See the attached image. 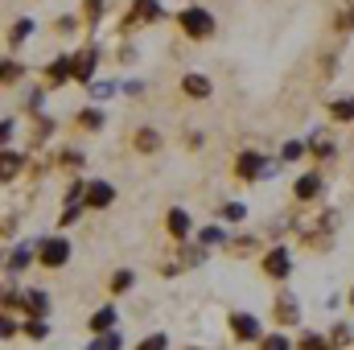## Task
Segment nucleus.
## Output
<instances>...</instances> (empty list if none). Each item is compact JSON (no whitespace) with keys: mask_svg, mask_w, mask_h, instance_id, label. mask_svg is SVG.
Masks as SVG:
<instances>
[{"mask_svg":"<svg viewBox=\"0 0 354 350\" xmlns=\"http://www.w3.org/2000/svg\"><path fill=\"white\" fill-rule=\"evenodd\" d=\"M177 25H181V33H185V37H194V42L214 37V17H210L206 8H198V4L181 8V12H177Z\"/></svg>","mask_w":354,"mask_h":350,"instance_id":"f257e3e1","label":"nucleus"},{"mask_svg":"<svg viewBox=\"0 0 354 350\" xmlns=\"http://www.w3.org/2000/svg\"><path fill=\"white\" fill-rule=\"evenodd\" d=\"M66 260H71V243H66L62 235H46V239L37 243V264H41V268H62Z\"/></svg>","mask_w":354,"mask_h":350,"instance_id":"f03ea898","label":"nucleus"},{"mask_svg":"<svg viewBox=\"0 0 354 350\" xmlns=\"http://www.w3.org/2000/svg\"><path fill=\"white\" fill-rule=\"evenodd\" d=\"M231 334H235L239 342H260V338H264V330H260V322H256L252 313H231Z\"/></svg>","mask_w":354,"mask_h":350,"instance_id":"7ed1b4c3","label":"nucleus"},{"mask_svg":"<svg viewBox=\"0 0 354 350\" xmlns=\"http://www.w3.org/2000/svg\"><path fill=\"white\" fill-rule=\"evenodd\" d=\"M111 202H115V185H111V181H87V198H83V206L103 210V206H111Z\"/></svg>","mask_w":354,"mask_h":350,"instance_id":"20e7f679","label":"nucleus"},{"mask_svg":"<svg viewBox=\"0 0 354 350\" xmlns=\"http://www.w3.org/2000/svg\"><path fill=\"white\" fill-rule=\"evenodd\" d=\"M71 79H75V54H58V62L46 66V83H50V87H62V83H71Z\"/></svg>","mask_w":354,"mask_h":350,"instance_id":"39448f33","label":"nucleus"},{"mask_svg":"<svg viewBox=\"0 0 354 350\" xmlns=\"http://www.w3.org/2000/svg\"><path fill=\"white\" fill-rule=\"evenodd\" d=\"M264 272L272 276V280H284V276L292 272V256H288L284 248H272V252L264 256Z\"/></svg>","mask_w":354,"mask_h":350,"instance_id":"423d86ee","label":"nucleus"},{"mask_svg":"<svg viewBox=\"0 0 354 350\" xmlns=\"http://www.w3.org/2000/svg\"><path fill=\"white\" fill-rule=\"evenodd\" d=\"M276 322H280V326H297V322H301V309H297L292 293H280V297H276Z\"/></svg>","mask_w":354,"mask_h":350,"instance_id":"0eeeda50","label":"nucleus"},{"mask_svg":"<svg viewBox=\"0 0 354 350\" xmlns=\"http://www.w3.org/2000/svg\"><path fill=\"white\" fill-rule=\"evenodd\" d=\"M181 91H185L189 99H210L214 83H210L206 75H181Z\"/></svg>","mask_w":354,"mask_h":350,"instance_id":"6e6552de","label":"nucleus"},{"mask_svg":"<svg viewBox=\"0 0 354 350\" xmlns=\"http://www.w3.org/2000/svg\"><path fill=\"white\" fill-rule=\"evenodd\" d=\"M292 194H297V202H313V198L322 194V177L317 174H301L297 177V185H292Z\"/></svg>","mask_w":354,"mask_h":350,"instance_id":"1a4fd4ad","label":"nucleus"},{"mask_svg":"<svg viewBox=\"0 0 354 350\" xmlns=\"http://www.w3.org/2000/svg\"><path fill=\"white\" fill-rule=\"evenodd\" d=\"M21 309H25L29 317H50V297L33 288V293H25V297H21Z\"/></svg>","mask_w":354,"mask_h":350,"instance_id":"9d476101","label":"nucleus"},{"mask_svg":"<svg viewBox=\"0 0 354 350\" xmlns=\"http://www.w3.org/2000/svg\"><path fill=\"white\" fill-rule=\"evenodd\" d=\"M235 174L248 177V181H252V177H260V174H268L264 157H260V153H243V157H239V165H235Z\"/></svg>","mask_w":354,"mask_h":350,"instance_id":"9b49d317","label":"nucleus"},{"mask_svg":"<svg viewBox=\"0 0 354 350\" xmlns=\"http://www.w3.org/2000/svg\"><path fill=\"white\" fill-rule=\"evenodd\" d=\"M128 21H132V25H136V21H149V25H153V21H161V4H157V0H136V8L128 12Z\"/></svg>","mask_w":354,"mask_h":350,"instance_id":"f8f14e48","label":"nucleus"},{"mask_svg":"<svg viewBox=\"0 0 354 350\" xmlns=\"http://www.w3.org/2000/svg\"><path fill=\"white\" fill-rule=\"evenodd\" d=\"M95 75V50H79L75 54V83H91Z\"/></svg>","mask_w":354,"mask_h":350,"instance_id":"ddd939ff","label":"nucleus"},{"mask_svg":"<svg viewBox=\"0 0 354 350\" xmlns=\"http://www.w3.org/2000/svg\"><path fill=\"white\" fill-rule=\"evenodd\" d=\"M165 227H169V235H174V239H185L194 223H189V214H185V210H169V223H165Z\"/></svg>","mask_w":354,"mask_h":350,"instance_id":"4468645a","label":"nucleus"},{"mask_svg":"<svg viewBox=\"0 0 354 350\" xmlns=\"http://www.w3.org/2000/svg\"><path fill=\"white\" fill-rule=\"evenodd\" d=\"M115 317H120V313H115L111 305H103V309H99V313L91 317V330H95V334H107V330L115 326Z\"/></svg>","mask_w":354,"mask_h":350,"instance_id":"2eb2a0df","label":"nucleus"},{"mask_svg":"<svg viewBox=\"0 0 354 350\" xmlns=\"http://www.w3.org/2000/svg\"><path fill=\"white\" fill-rule=\"evenodd\" d=\"M330 116H334L338 124H351V120H354V95H346V99H334V103H330Z\"/></svg>","mask_w":354,"mask_h":350,"instance_id":"dca6fc26","label":"nucleus"},{"mask_svg":"<svg viewBox=\"0 0 354 350\" xmlns=\"http://www.w3.org/2000/svg\"><path fill=\"white\" fill-rule=\"evenodd\" d=\"M297 350H334V342H330V338H322V334H313V330H305V334H301V342H297Z\"/></svg>","mask_w":354,"mask_h":350,"instance_id":"f3484780","label":"nucleus"},{"mask_svg":"<svg viewBox=\"0 0 354 350\" xmlns=\"http://www.w3.org/2000/svg\"><path fill=\"white\" fill-rule=\"evenodd\" d=\"M136 149H140V153H157V149H161V136H157L153 128H140V132H136Z\"/></svg>","mask_w":354,"mask_h":350,"instance_id":"a211bd4d","label":"nucleus"},{"mask_svg":"<svg viewBox=\"0 0 354 350\" xmlns=\"http://www.w3.org/2000/svg\"><path fill=\"white\" fill-rule=\"evenodd\" d=\"M79 124H83V128H91V132H99V128H103V111H99V107L79 111Z\"/></svg>","mask_w":354,"mask_h":350,"instance_id":"6ab92c4d","label":"nucleus"},{"mask_svg":"<svg viewBox=\"0 0 354 350\" xmlns=\"http://www.w3.org/2000/svg\"><path fill=\"white\" fill-rule=\"evenodd\" d=\"M218 214H223L227 223H243V219H248V206H243V202H227Z\"/></svg>","mask_w":354,"mask_h":350,"instance_id":"aec40b11","label":"nucleus"},{"mask_svg":"<svg viewBox=\"0 0 354 350\" xmlns=\"http://www.w3.org/2000/svg\"><path fill=\"white\" fill-rule=\"evenodd\" d=\"M132 280H136V276H132L128 268H120V272L111 276V284H107V288H111V293H128V288H132Z\"/></svg>","mask_w":354,"mask_h":350,"instance_id":"412c9836","label":"nucleus"},{"mask_svg":"<svg viewBox=\"0 0 354 350\" xmlns=\"http://www.w3.org/2000/svg\"><path fill=\"white\" fill-rule=\"evenodd\" d=\"M260 350H292V342H288L284 334H264V338H260Z\"/></svg>","mask_w":354,"mask_h":350,"instance_id":"4be33fe9","label":"nucleus"},{"mask_svg":"<svg viewBox=\"0 0 354 350\" xmlns=\"http://www.w3.org/2000/svg\"><path fill=\"white\" fill-rule=\"evenodd\" d=\"M29 33H33V21H17V25L8 29V42H12V46H21Z\"/></svg>","mask_w":354,"mask_h":350,"instance_id":"5701e85b","label":"nucleus"},{"mask_svg":"<svg viewBox=\"0 0 354 350\" xmlns=\"http://www.w3.org/2000/svg\"><path fill=\"white\" fill-rule=\"evenodd\" d=\"M25 334H29V338H46V334H50V322H46V317H29Z\"/></svg>","mask_w":354,"mask_h":350,"instance_id":"b1692460","label":"nucleus"},{"mask_svg":"<svg viewBox=\"0 0 354 350\" xmlns=\"http://www.w3.org/2000/svg\"><path fill=\"white\" fill-rule=\"evenodd\" d=\"M330 342H334V350H342L346 342H351V326H346V322H338V326H334V334H330Z\"/></svg>","mask_w":354,"mask_h":350,"instance_id":"393cba45","label":"nucleus"},{"mask_svg":"<svg viewBox=\"0 0 354 350\" xmlns=\"http://www.w3.org/2000/svg\"><path fill=\"white\" fill-rule=\"evenodd\" d=\"M223 239H227V235H223L218 227H206V231L198 235V243H202V248H214V243H223Z\"/></svg>","mask_w":354,"mask_h":350,"instance_id":"a878e982","label":"nucleus"},{"mask_svg":"<svg viewBox=\"0 0 354 350\" xmlns=\"http://www.w3.org/2000/svg\"><path fill=\"white\" fill-rule=\"evenodd\" d=\"M301 157H305V145L301 140H288L284 145V161H301Z\"/></svg>","mask_w":354,"mask_h":350,"instance_id":"bb28decb","label":"nucleus"},{"mask_svg":"<svg viewBox=\"0 0 354 350\" xmlns=\"http://www.w3.org/2000/svg\"><path fill=\"white\" fill-rule=\"evenodd\" d=\"M165 347H169V338H165V334H153V338H145L136 350H165Z\"/></svg>","mask_w":354,"mask_h":350,"instance_id":"cd10ccee","label":"nucleus"},{"mask_svg":"<svg viewBox=\"0 0 354 350\" xmlns=\"http://www.w3.org/2000/svg\"><path fill=\"white\" fill-rule=\"evenodd\" d=\"M17 79H21V66L17 62H4V87H12Z\"/></svg>","mask_w":354,"mask_h":350,"instance_id":"c85d7f7f","label":"nucleus"},{"mask_svg":"<svg viewBox=\"0 0 354 350\" xmlns=\"http://www.w3.org/2000/svg\"><path fill=\"white\" fill-rule=\"evenodd\" d=\"M79 219H83V210H79V206L71 202V206H66V214H62L58 223H62V227H71V223H79Z\"/></svg>","mask_w":354,"mask_h":350,"instance_id":"c756f323","label":"nucleus"},{"mask_svg":"<svg viewBox=\"0 0 354 350\" xmlns=\"http://www.w3.org/2000/svg\"><path fill=\"white\" fill-rule=\"evenodd\" d=\"M99 12H103V0H87V25L99 21Z\"/></svg>","mask_w":354,"mask_h":350,"instance_id":"7c9ffc66","label":"nucleus"},{"mask_svg":"<svg viewBox=\"0 0 354 350\" xmlns=\"http://www.w3.org/2000/svg\"><path fill=\"white\" fill-rule=\"evenodd\" d=\"M111 91H115V83H95V87H91V95H95V99H107Z\"/></svg>","mask_w":354,"mask_h":350,"instance_id":"2f4dec72","label":"nucleus"},{"mask_svg":"<svg viewBox=\"0 0 354 350\" xmlns=\"http://www.w3.org/2000/svg\"><path fill=\"white\" fill-rule=\"evenodd\" d=\"M25 264H29V256H25V248H17V256H12V260H8V268H17V272H21V268H25Z\"/></svg>","mask_w":354,"mask_h":350,"instance_id":"473e14b6","label":"nucleus"},{"mask_svg":"<svg viewBox=\"0 0 354 350\" xmlns=\"http://www.w3.org/2000/svg\"><path fill=\"white\" fill-rule=\"evenodd\" d=\"M342 25H354V8L351 12H342Z\"/></svg>","mask_w":354,"mask_h":350,"instance_id":"72a5a7b5","label":"nucleus"},{"mask_svg":"<svg viewBox=\"0 0 354 350\" xmlns=\"http://www.w3.org/2000/svg\"><path fill=\"white\" fill-rule=\"evenodd\" d=\"M351 309H354V288H351Z\"/></svg>","mask_w":354,"mask_h":350,"instance_id":"f704fd0d","label":"nucleus"}]
</instances>
